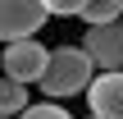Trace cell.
I'll return each instance as SVG.
<instances>
[{"instance_id": "obj_7", "label": "cell", "mask_w": 123, "mask_h": 119, "mask_svg": "<svg viewBox=\"0 0 123 119\" xmlns=\"http://www.w3.org/2000/svg\"><path fill=\"white\" fill-rule=\"evenodd\" d=\"M123 14V0H82V23H110Z\"/></svg>"}, {"instance_id": "obj_2", "label": "cell", "mask_w": 123, "mask_h": 119, "mask_svg": "<svg viewBox=\"0 0 123 119\" xmlns=\"http://www.w3.org/2000/svg\"><path fill=\"white\" fill-rule=\"evenodd\" d=\"M82 50H87L91 64H100V69H123V23L119 18H110V23H87Z\"/></svg>"}, {"instance_id": "obj_3", "label": "cell", "mask_w": 123, "mask_h": 119, "mask_svg": "<svg viewBox=\"0 0 123 119\" xmlns=\"http://www.w3.org/2000/svg\"><path fill=\"white\" fill-rule=\"evenodd\" d=\"M46 55H50V50H46L37 37H14V41H5L0 64H5V73H9V78H18V83H37V73H41Z\"/></svg>"}, {"instance_id": "obj_8", "label": "cell", "mask_w": 123, "mask_h": 119, "mask_svg": "<svg viewBox=\"0 0 123 119\" xmlns=\"http://www.w3.org/2000/svg\"><path fill=\"white\" fill-rule=\"evenodd\" d=\"M18 119H73V115H68L59 101H50V96H46V101H37V105H23Z\"/></svg>"}, {"instance_id": "obj_1", "label": "cell", "mask_w": 123, "mask_h": 119, "mask_svg": "<svg viewBox=\"0 0 123 119\" xmlns=\"http://www.w3.org/2000/svg\"><path fill=\"white\" fill-rule=\"evenodd\" d=\"M91 55L82 50V46H55L50 55H46V64H41V73H37V83H41V96H50V101H59V96H73V92H82L87 83H91Z\"/></svg>"}, {"instance_id": "obj_9", "label": "cell", "mask_w": 123, "mask_h": 119, "mask_svg": "<svg viewBox=\"0 0 123 119\" xmlns=\"http://www.w3.org/2000/svg\"><path fill=\"white\" fill-rule=\"evenodd\" d=\"M46 14H82V0H46Z\"/></svg>"}, {"instance_id": "obj_4", "label": "cell", "mask_w": 123, "mask_h": 119, "mask_svg": "<svg viewBox=\"0 0 123 119\" xmlns=\"http://www.w3.org/2000/svg\"><path fill=\"white\" fill-rule=\"evenodd\" d=\"M46 23V0H0V41L32 37Z\"/></svg>"}, {"instance_id": "obj_6", "label": "cell", "mask_w": 123, "mask_h": 119, "mask_svg": "<svg viewBox=\"0 0 123 119\" xmlns=\"http://www.w3.org/2000/svg\"><path fill=\"white\" fill-rule=\"evenodd\" d=\"M23 105H27V92H23V83L5 73V78H0V119H9V115H18Z\"/></svg>"}, {"instance_id": "obj_5", "label": "cell", "mask_w": 123, "mask_h": 119, "mask_svg": "<svg viewBox=\"0 0 123 119\" xmlns=\"http://www.w3.org/2000/svg\"><path fill=\"white\" fill-rule=\"evenodd\" d=\"M82 92H87L91 115H100V119H123V69H105V73H96Z\"/></svg>"}, {"instance_id": "obj_10", "label": "cell", "mask_w": 123, "mask_h": 119, "mask_svg": "<svg viewBox=\"0 0 123 119\" xmlns=\"http://www.w3.org/2000/svg\"><path fill=\"white\" fill-rule=\"evenodd\" d=\"M87 119H100V115H87Z\"/></svg>"}]
</instances>
